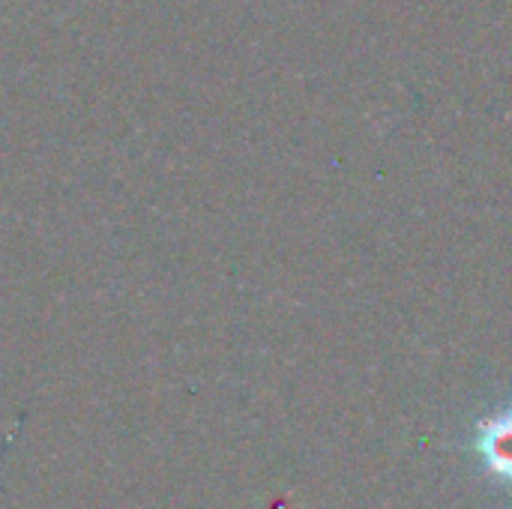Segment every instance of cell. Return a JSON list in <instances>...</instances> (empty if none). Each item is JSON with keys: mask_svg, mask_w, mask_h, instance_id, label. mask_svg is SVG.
<instances>
[{"mask_svg": "<svg viewBox=\"0 0 512 509\" xmlns=\"http://www.w3.org/2000/svg\"><path fill=\"white\" fill-rule=\"evenodd\" d=\"M477 447H480V456L486 459L489 471L498 480L512 483V411L495 414L480 423Z\"/></svg>", "mask_w": 512, "mask_h": 509, "instance_id": "6da1fadb", "label": "cell"}]
</instances>
